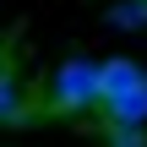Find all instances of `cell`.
I'll use <instances>...</instances> for the list:
<instances>
[{"instance_id": "6da1fadb", "label": "cell", "mask_w": 147, "mask_h": 147, "mask_svg": "<svg viewBox=\"0 0 147 147\" xmlns=\"http://www.w3.org/2000/svg\"><path fill=\"white\" fill-rule=\"evenodd\" d=\"M98 104H104V87H98V65H93V60H65V65L49 76V93H44V109H49V115L76 120V115H87V109H98Z\"/></svg>"}, {"instance_id": "7a4b0ae2", "label": "cell", "mask_w": 147, "mask_h": 147, "mask_svg": "<svg viewBox=\"0 0 147 147\" xmlns=\"http://www.w3.org/2000/svg\"><path fill=\"white\" fill-rule=\"evenodd\" d=\"M147 71L136 65V60H104L98 65V87H104V104H115L120 93H131V87H142Z\"/></svg>"}, {"instance_id": "3957f363", "label": "cell", "mask_w": 147, "mask_h": 147, "mask_svg": "<svg viewBox=\"0 0 147 147\" xmlns=\"http://www.w3.org/2000/svg\"><path fill=\"white\" fill-rule=\"evenodd\" d=\"M104 115H109L115 125H142V120H147V82L131 87V93H120L115 104H104Z\"/></svg>"}, {"instance_id": "277c9868", "label": "cell", "mask_w": 147, "mask_h": 147, "mask_svg": "<svg viewBox=\"0 0 147 147\" xmlns=\"http://www.w3.org/2000/svg\"><path fill=\"white\" fill-rule=\"evenodd\" d=\"M104 136H109L115 147H142V142H147V131H142V125H115V120L104 125Z\"/></svg>"}]
</instances>
